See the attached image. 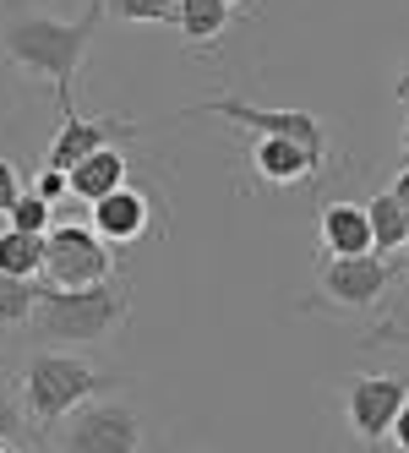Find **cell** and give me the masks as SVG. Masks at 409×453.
Returning <instances> with one entry per match:
<instances>
[{
    "instance_id": "1",
    "label": "cell",
    "mask_w": 409,
    "mask_h": 453,
    "mask_svg": "<svg viewBox=\"0 0 409 453\" xmlns=\"http://www.w3.org/2000/svg\"><path fill=\"white\" fill-rule=\"evenodd\" d=\"M99 22H104V0H87V12H82L77 22L49 17V12L11 6L6 22H0V55H6L17 72L55 82L60 110H77V104H72V77L82 72V60H87V50H93Z\"/></svg>"
},
{
    "instance_id": "2",
    "label": "cell",
    "mask_w": 409,
    "mask_h": 453,
    "mask_svg": "<svg viewBox=\"0 0 409 453\" xmlns=\"http://www.w3.org/2000/svg\"><path fill=\"white\" fill-rule=\"evenodd\" d=\"M132 317V296L125 284H93V289H49L39 284V301H34V334L44 344H104L110 334L125 328Z\"/></svg>"
},
{
    "instance_id": "3",
    "label": "cell",
    "mask_w": 409,
    "mask_h": 453,
    "mask_svg": "<svg viewBox=\"0 0 409 453\" xmlns=\"http://www.w3.org/2000/svg\"><path fill=\"white\" fill-rule=\"evenodd\" d=\"M104 388L99 366L82 361L72 349H39L34 361L22 366V410H27V426L49 432L55 420H66L72 410H82L93 394Z\"/></svg>"
},
{
    "instance_id": "4",
    "label": "cell",
    "mask_w": 409,
    "mask_h": 453,
    "mask_svg": "<svg viewBox=\"0 0 409 453\" xmlns=\"http://www.w3.org/2000/svg\"><path fill=\"white\" fill-rule=\"evenodd\" d=\"M49 289H93L115 279V246L93 235V224H49L44 273Z\"/></svg>"
},
{
    "instance_id": "5",
    "label": "cell",
    "mask_w": 409,
    "mask_h": 453,
    "mask_svg": "<svg viewBox=\"0 0 409 453\" xmlns=\"http://www.w3.org/2000/svg\"><path fill=\"white\" fill-rule=\"evenodd\" d=\"M77 420L60 432V453H142V410L132 399H87Z\"/></svg>"
},
{
    "instance_id": "6",
    "label": "cell",
    "mask_w": 409,
    "mask_h": 453,
    "mask_svg": "<svg viewBox=\"0 0 409 453\" xmlns=\"http://www.w3.org/2000/svg\"><path fill=\"white\" fill-rule=\"evenodd\" d=\"M186 115H218V120H235V126H246L251 137H290V142H300L306 153H317L322 165H328V132H322V120L311 115V110H262V104L240 99V93H224V99L192 104Z\"/></svg>"
},
{
    "instance_id": "7",
    "label": "cell",
    "mask_w": 409,
    "mask_h": 453,
    "mask_svg": "<svg viewBox=\"0 0 409 453\" xmlns=\"http://www.w3.org/2000/svg\"><path fill=\"white\" fill-rule=\"evenodd\" d=\"M409 399V382L404 377H388V372H366L344 388V420H350V432L366 442V448H382L393 420Z\"/></svg>"
},
{
    "instance_id": "8",
    "label": "cell",
    "mask_w": 409,
    "mask_h": 453,
    "mask_svg": "<svg viewBox=\"0 0 409 453\" xmlns=\"http://www.w3.org/2000/svg\"><path fill=\"white\" fill-rule=\"evenodd\" d=\"M125 137H137V120H115V115L110 120H87L77 110H60V132H55V142L44 153V165L60 170V175H72L82 158L104 153V148H120Z\"/></svg>"
},
{
    "instance_id": "9",
    "label": "cell",
    "mask_w": 409,
    "mask_h": 453,
    "mask_svg": "<svg viewBox=\"0 0 409 453\" xmlns=\"http://www.w3.org/2000/svg\"><path fill=\"white\" fill-rule=\"evenodd\" d=\"M388 284H393V273H388V263L382 257H328L322 263V279H317V289H322V301H333V306H344V311H366V306H376L388 296Z\"/></svg>"
},
{
    "instance_id": "10",
    "label": "cell",
    "mask_w": 409,
    "mask_h": 453,
    "mask_svg": "<svg viewBox=\"0 0 409 453\" xmlns=\"http://www.w3.org/2000/svg\"><path fill=\"white\" fill-rule=\"evenodd\" d=\"M93 235L110 241V246H125V241H142L148 235V224H153V197L137 186H120L115 197L104 203H93Z\"/></svg>"
},
{
    "instance_id": "11",
    "label": "cell",
    "mask_w": 409,
    "mask_h": 453,
    "mask_svg": "<svg viewBox=\"0 0 409 453\" xmlns=\"http://www.w3.org/2000/svg\"><path fill=\"white\" fill-rule=\"evenodd\" d=\"M251 170H257L268 186H300V180H311L322 170V158L317 153H306L300 142H290V137H251Z\"/></svg>"
},
{
    "instance_id": "12",
    "label": "cell",
    "mask_w": 409,
    "mask_h": 453,
    "mask_svg": "<svg viewBox=\"0 0 409 453\" xmlns=\"http://www.w3.org/2000/svg\"><path fill=\"white\" fill-rule=\"evenodd\" d=\"M317 246L322 257H371V224H366V203H328L317 219Z\"/></svg>"
},
{
    "instance_id": "13",
    "label": "cell",
    "mask_w": 409,
    "mask_h": 453,
    "mask_svg": "<svg viewBox=\"0 0 409 453\" xmlns=\"http://www.w3.org/2000/svg\"><path fill=\"white\" fill-rule=\"evenodd\" d=\"M66 180H72V197H77V203H87V208L104 203V197H115V191L125 186V153H120V148L93 153V158H82Z\"/></svg>"
},
{
    "instance_id": "14",
    "label": "cell",
    "mask_w": 409,
    "mask_h": 453,
    "mask_svg": "<svg viewBox=\"0 0 409 453\" xmlns=\"http://www.w3.org/2000/svg\"><path fill=\"white\" fill-rule=\"evenodd\" d=\"M230 22H235V6H224V0H180V6H175V27L186 34V44L224 39Z\"/></svg>"
},
{
    "instance_id": "15",
    "label": "cell",
    "mask_w": 409,
    "mask_h": 453,
    "mask_svg": "<svg viewBox=\"0 0 409 453\" xmlns=\"http://www.w3.org/2000/svg\"><path fill=\"white\" fill-rule=\"evenodd\" d=\"M366 224H371L376 257H382V251H404V241H409V213L393 203V191H376V197L366 203Z\"/></svg>"
},
{
    "instance_id": "16",
    "label": "cell",
    "mask_w": 409,
    "mask_h": 453,
    "mask_svg": "<svg viewBox=\"0 0 409 453\" xmlns=\"http://www.w3.org/2000/svg\"><path fill=\"white\" fill-rule=\"evenodd\" d=\"M0 273H11V279H39V273H44V235L0 230Z\"/></svg>"
},
{
    "instance_id": "17",
    "label": "cell",
    "mask_w": 409,
    "mask_h": 453,
    "mask_svg": "<svg viewBox=\"0 0 409 453\" xmlns=\"http://www.w3.org/2000/svg\"><path fill=\"white\" fill-rule=\"evenodd\" d=\"M34 301H39L34 279L0 273V328H22V322H34Z\"/></svg>"
},
{
    "instance_id": "18",
    "label": "cell",
    "mask_w": 409,
    "mask_h": 453,
    "mask_svg": "<svg viewBox=\"0 0 409 453\" xmlns=\"http://www.w3.org/2000/svg\"><path fill=\"white\" fill-rule=\"evenodd\" d=\"M49 224H55V208L39 197L34 186L17 197V208L6 213V230H17V235H49Z\"/></svg>"
},
{
    "instance_id": "19",
    "label": "cell",
    "mask_w": 409,
    "mask_h": 453,
    "mask_svg": "<svg viewBox=\"0 0 409 453\" xmlns=\"http://www.w3.org/2000/svg\"><path fill=\"white\" fill-rule=\"evenodd\" d=\"M180 0H104V12H115L120 22H175Z\"/></svg>"
},
{
    "instance_id": "20",
    "label": "cell",
    "mask_w": 409,
    "mask_h": 453,
    "mask_svg": "<svg viewBox=\"0 0 409 453\" xmlns=\"http://www.w3.org/2000/svg\"><path fill=\"white\" fill-rule=\"evenodd\" d=\"M22 426H27V410L17 404V394H11V388L0 382V448H6V442H17V437H22Z\"/></svg>"
},
{
    "instance_id": "21",
    "label": "cell",
    "mask_w": 409,
    "mask_h": 453,
    "mask_svg": "<svg viewBox=\"0 0 409 453\" xmlns=\"http://www.w3.org/2000/svg\"><path fill=\"white\" fill-rule=\"evenodd\" d=\"M34 191H39V197H44V203L55 208L60 197H72V180H66V175H60V170H49V165H44V170L34 175Z\"/></svg>"
},
{
    "instance_id": "22",
    "label": "cell",
    "mask_w": 409,
    "mask_h": 453,
    "mask_svg": "<svg viewBox=\"0 0 409 453\" xmlns=\"http://www.w3.org/2000/svg\"><path fill=\"white\" fill-rule=\"evenodd\" d=\"M17 197H22V175H17L11 158L0 153V213H11V208H17Z\"/></svg>"
},
{
    "instance_id": "23",
    "label": "cell",
    "mask_w": 409,
    "mask_h": 453,
    "mask_svg": "<svg viewBox=\"0 0 409 453\" xmlns=\"http://www.w3.org/2000/svg\"><path fill=\"white\" fill-rule=\"evenodd\" d=\"M388 442H393L398 453H409V399H404V410H398V420H393V432H388Z\"/></svg>"
},
{
    "instance_id": "24",
    "label": "cell",
    "mask_w": 409,
    "mask_h": 453,
    "mask_svg": "<svg viewBox=\"0 0 409 453\" xmlns=\"http://www.w3.org/2000/svg\"><path fill=\"white\" fill-rule=\"evenodd\" d=\"M388 191H393V203H398V208H404V213H409V165H404V170H398V180H393V186H388Z\"/></svg>"
},
{
    "instance_id": "25",
    "label": "cell",
    "mask_w": 409,
    "mask_h": 453,
    "mask_svg": "<svg viewBox=\"0 0 409 453\" xmlns=\"http://www.w3.org/2000/svg\"><path fill=\"white\" fill-rule=\"evenodd\" d=\"M393 99L409 110V60H404V66H398V77H393Z\"/></svg>"
},
{
    "instance_id": "26",
    "label": "cell",
    "mask_w": 409,
    "mask_h": 453,
    "mask_svg": "<svg viewBox=\"0 0 409 453\" xmlns=\"http://www.w3.org/2000/svg\"><path fill=\"white\" fill-rule=\"evenodd\" d=\"M398 142H404V158H409V115H404V132H398Z\"/></svg>"
},
{
    "instance_id": "27",
    "label": "cell",
    "mask_w": 409,
    "mask_h": 453,
    "mask_svg": "<svg viewBox=\"0 0 409 453\" xmlns=\"http://www.w3.org/2000/svg\"><path fill=\"white\" fill-rule=\"evenodd\" d=\"M0 453H22V448H17V442H6V448H0Z\"/></svg>"
},
{
    "instance_id": "28",
    "label": "cell",
    "mask_w": 409,
    "mask_h": 453,
    "mask_svg": "<svg viewBox=\"0 0 409 453\" xmlns=\"http://www.w3.org/2000/svg\"><path fill=\"white\" fill-rule=\"evenodd\" d=\"M224 6H235V0H224Z\"/></svg>"
},
{
    "instance_id": "29",
    "label": "cell",
    "mask_w": 409,
    "mask_h": 453,
    "mask_svg": "<svg viewBox=\"0 0 409 453\" xmlns=\"http://www.w3.org/2000/svg\"><path fill=\"white\" fill-rule=\"evenodd\" d=\"M404 251H409V241H404Z\"/></svg>"
}]
</instances>
